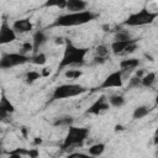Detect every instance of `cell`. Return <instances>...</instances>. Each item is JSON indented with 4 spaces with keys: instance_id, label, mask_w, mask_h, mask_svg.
<instances>
[{
    "instance_id": "obj_4",
    "label": "cell",
    "mask_w": 158,
    "mask_h": 158,
    "mask_svg": "<svg viewBox=\"0 0 158 158\" xmlns=\"http://www.w3.org/2000/svg\"><path fill=\"white\" fill-rule=\"evenodd\" d=\"M158 17V12H153L151 10H148L147 7H143L141 10H138L137 12L131 14L125 21L123 25L126 26H144V25H149L152 23Z\"/></svg>"
},
{
    "instance_id": "obj_14",
    "label": "cell",
    "mask_w": 158,
    "mask_h": 158,
    "mask_svg": "<svg viewBox=\"0 0 158 158\" xmlns=\"http://www.w3.org/2000/svg\"><path fill=\"white\" fill-rule=\"evenodd\" d=\"M138 65H139V60L137 58H127V59H123L120 62V70L122 73L130 72V70L136 69Z\"/></svg>"
},
{
    "instance_id": "obj_7",
    "label": "cell",
    "mask_w": 158,
    "mask_h": 158,
    "mask_svg": "<svg viewBox=\"0 0 158 158\" xmlns=\"http://www.w3.org/2000/svg\"><path fill=\"white\" fill-rule=\"evenodd\" d=\"M122 75H123V73L121 70L112 72L104 79V81L96 88V90H104V89H110V88H121L123 84Z\"/></svg>"
},
{
    "instance_id": "obj_17",
    "label": "cell",
    "mask_w": 158,
    "mask_h": 158,
    "mask_svg": "<svg viewBox=\"0 0 158 158\" xmlns=\"http://www.w3.org/2000/svg\"><path fill=\"white\" fill-rule=\"evenodd\" d=\"M89 154L91 157H99L105 152V144L104 143H95L89 147Z\"/></svg>"
},
{
    "instance_id": "obj_5",
    "label": "cell",
    "mask_w": 158,
    "mask_h": 158,
    "mask_svg": "<svg viewBox=\"0 0 158 158\" xmlns=\"http://www.w3.org/2000/svg\"><path fill=\"white\" fill-rule=\"evenodd\" d=\"M88 135H89V128L70 126L68 130V133L64 138V142L62 144V149H68L74 146H80L86 139Z\"/></svg>"
},
{
    "instance_id": "obj_23",
    "label": "cell",
    "mask_w": 158,
    "mask_h": 158,
    "mask_svg": "<svg viewBox=\"0 0 158 158\" xmlns=\"http://www.w3.org/2000/svg\"><path fill=\"white\" fill-rule=\"evenodd\" d=\"M40 77H41V73H38V72H36V70H30V72L26 74L25 80H26L27 84H32V83H35L37 79H40Z\"/></svg>"
},
{
    "instance_id": "obj_15",
    "label": "cell",
    "mask_w": 158,
    "mask_h": 158,
    "mask_svg": "<svg viewBox=\"0 0 158 158\" xmlns=\"http://www.w3.org/2000/svg\"><path fill=\"white\" fill-rule=\"evenodd\" d=\"M46 41H47V36H46V33H44L43 31H41V30L36 31V32H35V35H33V37H32L33 51H35V52H37V51H38V48H40L42 44H44V43H46Z\"/></svg>"
},
{
    "instance_id": "obj_32",
    "label": "cell",
    "mask_w": 158,
    "mask_h": 158,
    "mask_svg": "<svg viewBox=\"0 0 158 158\" xmlns=\"http://www.w3.org/2000/svg\"><path fill=\"white\" fill-rule=\"evenodd\" d=\"M104 62H106V59H102V58H98V57H94V63H99V64H101V63H104Z\"/></svg>"
},
{
    "instance_id": "obj_9",
    "label": "cell",
    "mask_w": 158,
    "mask_h": 158,
    "mask_svg": "<svg viewBox=\"0 0 158 158\" xmlns=\"http://www.w3.org/2000/svg\"><path fill=\"white\" fill-rule=\"evenodd\" d=\"M16 40V32L12 27L7 25V22L4 20L1 26H0V43L6 44Z\"/></svg>"
},
{
    "instance_id": "obj_10",
    "label": "cell",
    "mask_w": 158,
    "mask_h": 158,
    "mask_svg": "<svg viewBox=\"0 0 158 158\" xmlns=\"http://www.w3.org/2000/svg\"><path fill=\"white\" fill-rule=\"evenodd\" d=\"M133 43H137V40L132 38V40H128V41H114L111 43V51L115 54H121V53H125L126 49Z\"/></svg>"
},
{
    "instance_id": "obj_19",
    "label": "cell",
    "mask_w": 158,
    "mask_h": 158,
    "mask_svg": "<svg viewBox=\"0 0 158 158\" xmlns=\"http://www.w3.org/2000/svg\"><path fill=\"white\" fill-rule=\"evenodd\" d=\"M156 81V73L154 72H151L146 75L142 77V86L144 88H151Z\"/></svg>"
},
{
    "instance_id": "obj_24",
    "label": "cell",
    "mask_w": 158,
    "mask_h": 158,
    "mask_svg": "<svg viewBox=\"0 0 158 158\" xmlns=\"http://www.w3.org/2000/svg\"><path fill=\"white\" fill-rule=\"evenodd\" d=\"M128 40H132V37L125 30H118L115 35V41H128Z\"/></svg>"
},
{
    "instance_id": "obj_2",
    "label": "cell",
    "mask_w": 158,
    "mask_h": 158,
    "mask_svg": "<svg viewBox=\"0 0 158 158\" xmlns=\"http://www.w3.org/2000/svg\"><path fill=\"white\" fill-rule=\"evenodd\" d=\"M88 48H80L74 46L72 42L67 41L65 42V48L63 57L60 59V63L58 65V69L62 70L65 67H72V65H81L85 60V56L88 53Z\"/></svg>"
},
{
    "instance_id": "obj_21",
    "label": "cell",
    "mask_w": 158,
    "mask_h": 158,
    "mask_svg": "<svg viewBox=\"0 0 158 158\" xmlns=\"http://www.w3.org/2000/svg\"><path fill=\"white\" fill-rule=\"evenodd\" d=\"M109 56V48L104 44H100L95 48V57L98 58H102V59H107Z\"/></svg>"
},
{
    "instance_id": "obj_29",
    "label": "cell",
    "mask_w": 158,
    "mask_h": 158,
    "mask_svg": "<svg viewBox=\"0 0 158 158\" xmlns=\"http://www.w3.org/2000/svg\"><path fill=\"white\" fill-rule=\"evenodd\" d=\"M67 158H94L90 154H85V153H80V152H73L70 153Z\"/></svg>"
},
{
    "instance_id": "obj_20",
    "label": "cell",
    "mask_w": 158,
    "mask_h": 158,
    "mask_svg": "<svg viewBox=\"0 0 158 158\" xmlns=\"http://www.w3.org/2000/svg\"><path fill=\"white\" fill-rule=\"evenodd\" d=\"M73 123V117L70 116H62V117H57L54 121V126H72Z\"/></svg>"
},
{
    "instance_id": "obj_34",
    "label": "cell",
    "mask_w": 158,
    "mask_h": 158,
    "mask_svg": "<svg viewBox=\"0 0 158 158\" xmlns=\"http://www.w3.org/2000/svg\"><path fill=\"white\" fill-rule=\"evenodd\" d=\"M156 104H158V93H157V95H156Z\"/></svg>"
},
{
    "instance_id": "obj_22",
    "label": "cell",
    "mask_w": 158,
    "mask_h": 158,
    "mask_svg": "<svg viewBox=\"0 0 158 158\" xmlns=\"http://www.w3.org/2000/svg\"><path fill=\"white\" fill-rule=\"evenodd\" d=\"M46 54L44 53H36L35 56L31 57V62L33 64H37V65H43L46 63Z\"/></svg>"
},
{
    "instance_id": "obj_3",
    "label": "cell",
    "mask_w": 158,
    "mask_h": 158,
    "mask_svg": "<svg viewBox=\"0 0 158 158\" xmlns=\"http://www.w3.org/2000/svg\"><path fill=\"white\" fill-rule=\"evenodd\" d=\"M88 89L80 84H62L59 86H57L54 89V91L52 93L51 96V101H56V100H62V99H68V98H74L78 95H81L84 93H86Z\"/></svg>"
},
{
    "instance_id": "obj_8",
    "label": "cell",
    "mask_w": 158,
    "mask_h": 158,
    "mask_svg": "<svg viewBox=\"0 0 158 158\" xmlns=\"http://www.w3.org/2000/svg\"><path fill=\"white\" fill-rule=\"evenodd\" d=\"M109 109H110V104L106 100V98L105 96H100L98 100H95L90 105V107L86 110V114L88 115H99V114H101L104 111H107Z\"/></svg>"
},
{
    "instance_id": "obj_6",
    "label": "cell",
    "mask_w": 158,
    "mask_h": 158,
    "mask_svg": "<svg viewBox=\"0 0 158 158\" xmlns=\"http://www.w3.org/2000/svg\"><path fill=\"white\" fill-rule=\"evenodd\" d=\"M31 60V57L25 56L22 53H5L2 54L1 59H0V67L2 69H9L16 65H22L27 62Z\"/></svg>"
},
{
    "instance_id": "obj_27",
    "label": "cell",
    "mask_w": 158,
    "mask_h": 158,
    "mask_svg": "<svg viewBox=\"0 0 158 158\" xmlns=\"http://www.w3.org/2000/svg\"><path fill=\"white\" fill-rule=\"evenodd\" d=\"M64 75H65L67 78H69V79H78V78L81 75V72L78 70V69H69V70L65 72Z\"/></svg>"
},
{
    "instance_id": "obj_26",
    "label": "cell",
    "mask_w": 158,
    "mask_h": 158,
    "mask_svg": "<svg viewBox=\"0 0 158 158\" xmlns=\"http://www.w3.org/2000/svg\"><path fill=\"white\" fill-rule=\"evenodd\" d=\"M65 5H67V1H64V0H60V1H47V2L44 4L46 7L57 6V7H62V9H65Z\"/></svg>"
},
{
    "instance_id": "obj_12",
    "label": "cell",
    "mask_w": 158,
    "mask_h": 158,
    "mask_svg": "<svg viewBox=\"0 0 158 158\" xmlns=\"http://www.w3.org/2000/svg\"><path fill=\"white\" fill-rule=\"evenodd\" d=\"M12 28L15 30L16 33H25V32H30L33 28V25L28 19H20L12 23Z\"/></svg>"
},
{
    "instance_id": "obj_28",
    "label": "cell",
    "mask_w": 158,
    "mask_h": 158,
    "mask_svg": "<svg viewBox=\"0 0 158 158\" xmlns=\"http://www.w3.org/2000/svg\"><path fill=\"white\" fill-rule=\"evenodd\" d=\"M31 51H33V44L30 43V42H26V43L22 44V48H21V52H20V53L27 56L26 53H27V52H31Z\"/></svg>"
},
{
    "instance_id": "obj_16",
    "label": "cell",
    "mask_w": 158,
    "mask_h": 158,
    "mask_svg": "<svg viewBox=\"0 0 158 158\" xmlns=\"http://www.w3.org/2000/svg\"><path fill=\"white\" fill-rule=\"evenodd\" d=\"M149 111H151V109H149L148 106H146V105H142V106H137V107L135 109L133 114H132V117H133L135 120H139V118H143L144 116H147V115L149 114Z\"/></svg>"
},
{
    "instance_id": "obj_1",
    "label": "cell",
    "mask_w": 158,
    "mask_h": 158,
    "mask_svg": "<svg viewBox=\"0 0 158 158\" xmlns=\"http://www.w3.org/2000/svg\"><path fill=\"white\" fill-rule=\"evenodd\" d=\"M96 17H98V14H95L90 10H85V11H80V12H68V14L58 16L51 26H54V27L80 26V25H85V23L95 20Z\"/></svg>"
},
{
    "instance_id": "obj_30",
    "label": "cell",
    "mask_w": 158,
    "mask_h": 158,
    "mask_svg": "<svg viewBox=\"0 0 158 158\" xmlns=\"http://www.w3.org/2000/svg\"><path fill=\"white\" fill-rule=\"evenodd\" d=\"M27 156H30V158H37V157H38V151H37L36 148H33V149H30Z\"/></svg>"
},
{
    "instance_id": "obj_18",
    "label": "cell",
    "mask_w": 158,
    "mask_h": 158,
    "mask_svg": "<svg viewBox=\"0 0 158 158\" xmlns=\"http://www.w3.org/2000/svg\"><path fill=\"white\" fill-rule=\"evenodd\" d=\"M109 104H110V106H114V107H121L125 104V98L118 94L111 95L109 98Z\"/></svg>"
},
{
    "instance_id": "obj_11",
    "label": "cell",
    "mask_w": 158,
    "mask_h": 158,
    "mask_svg": "<svg viewBox=\"0 0 158 158\" xmlns=\"http://www.w3.org/2000/svg\"><path fill=\"white\" fill-rule=\"evenodd\" d=\"M15 111L14 105L10 102L9 99H6V96L2 94L1 95V100H0V117L1 120H5L10 114H12Z\"/></svg>"
},
{
    "instance_id": "obj_13",
    "label": "cell",
    "mask_w": 158,
    "mask_h": 158,
    "mask_svg": "<svg viewBox=\"0 0 158 158\" xmlns=\"http://www.w3.org/2000/svg\"><path fill=\"white\" fill-rule=\"evenodd\" d=\"M88 6L86 1L83 0H68L67 5H65V10H68L69 12H80V11H85Z\"/></svg>"
},
{
    "instance_id": "obj_33",
    "label": "cell",
    "mask_w": 158,
    "mask_h": 158,
    "mask_svg": "<svg viewBox=\"0 0 158 158\" xmlns=\"http://www.w3.org/2000/svg\"><path fill=\"white\" fill-rule=\"evenodd\" d=\"M48 73H49V70H48V68H44V70H43V73H42V74H43V75H47Z\"/></svg>"
},
{
    "instance_id": "obj_31",
    "label": "cell",
    "mask_w": 158,
    "mask_h": 158,
    "mask_svg": "<svg viewBox=\"0 0 158 158\" xmlns=\"http://www.w3.org/2000/svg\"><path fill=\"white\" fill-rule=\"evenodd\" d=\"M7 158H22V154L17 153V152H15V151H11V152L9 153V157H7Z\"/></svg>"
},
{
    "instance_id": "obj_25",
    "label": "cell",
    "mask_w": 158,
    "mask_h": 158,
    "mask_svg": "<svg viewBox=\"0 0 158 158\" xmlns=\"http://www.w3.org/2000/svg\"><path fill=\"white\" fill-rule=\"evenodd\" d=\"M142 85V78H138V77H132L130 80H128V84H127V89H132V88H138Z\"/></svg>"
}]
</instances>
